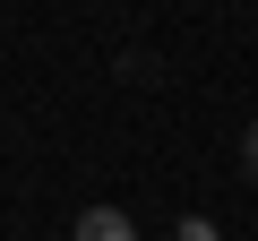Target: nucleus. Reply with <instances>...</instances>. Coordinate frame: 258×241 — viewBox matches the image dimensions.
Returning a JSON list of instances; mask_svg holds the SVG:
<instances>
[{"mask_svg":"<svg viewBox=\"0 0 258 241\" xmlns=\"http://www.w3.org/2000/svg\"><path fill=\"white\" fill-rule=\"evenodd\" d=\"M69 241H138V224H129V215H120V207H86V215H78V232H69Z\"/></svg>","mask_w":258,"mask_h":241,"instance_id":"1","label":"nucleus"},{"mask_svg":"<svg viewBox=\"0 0 258 241\" xmlns=\"http://www.w3.org/2000/svg\"><path fill=\"white\" fill-rule=\"evenodd\" d=\"M241 172L258 181V120H249V130H241Z\"/></svg>","mask_w":258,"mask_h":241,"instance_id":"2","label":"nucleus"},{"mask_svg":"<svg viewBox=\"0 0 258 241\" xmlns=\"http://www.w3.org/2000/svg\"><path fill=\"white\" fill-rule=\"evenodd\" d=\"M181 241H224V232L215 224H181Z\"/></svg>","mask_w":258,"mask_h":241,"instance_id":"3","label":"nucleus"}]
</instances>
